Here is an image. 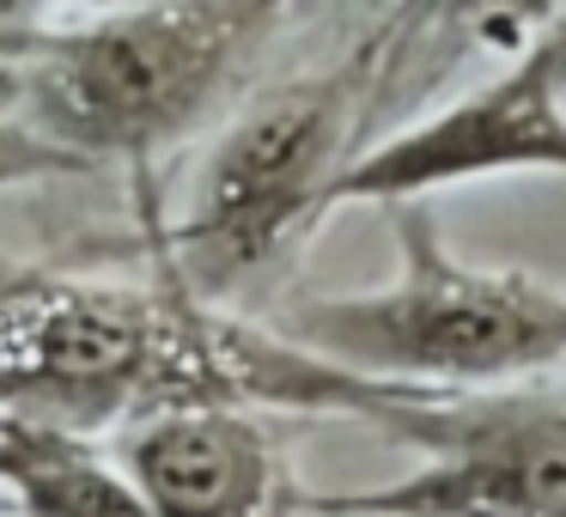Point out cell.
<instances>
[{
  "label": "cell",
  "instance_id": "cell-1",
  "mask_svg": "<svg viewBox=\"0 0 566 517\" xmlns=\"http://www.w3.org/2000/svg\"><path fill=\"white\" fill-rule=\"evenodd\" d=\"M408 395L293 347L269 323H238L159 262L153 286L19 274L0 286V414L80 439L123 432L159 408H281L378 420Z\"/></svg>",
  "mask_w": 566,
  "mask_h": 517
},
{
  "label": "cell",
  "instance_id": "cell-2",
  "mask_svg": "<svg viewBox=\"0 0 566 517\" xmlns=\"http://www.w3.org/2000/svg\"><path fill=\"white\" fill-rule=\"evenodd\" d=\"M293 0H135L7 62V110L86 165H153L196 135Z\"/></svg>",
  "mask_w": 566,
  "mask_h": 517
},
{
  "label": "cell",
  "instance_id": "cell-3",
  "mask_svg": "<svg viewBox=\"0 0 566 517\" xmlns=\"http://www.w3.org/2000/svg\"><path fill=\"white\" fill-rule=\"evenodd\" d=\"M396 274L371 293L293 298L269 323L293 347L402 390H500L566 359V293L524 268L451 256L427 201H390Z\"/></svg>",
  "mask_w": 566,
  "mask_h": 517
},
{
  "label": "cell",
  "instance_id": "cell-4",
  "mask_svg": "<svg viewBox=\"0 0 566 517\" xmlns=\"http://www.w3.org/2000/svg\"><path fill=\"white\" fill-rule=\"evenodd\" d=\"M366 135V67L354 55L262 92L213 140L184 220L159 238V262L196 298L226 305L305 232H317L335 177Z\"/></svg>",
  "mask_w": 566,
  "mask_h": 517
},
{
  "label": "cell",
  "instance_id": "cell-5",
  "mask_svg": "<svg viewBox=\"0 0 566 517\" xmlns=\"http://www.w3.org/2000/svg\"><path fill=\"white\" fill-rule=\"evenodd\" d=\"M427 463L390 487L305 493L317 517H566V395L408 390L371 420Z\"/></svg>",
  "mask_w": 566,
  "mask_h": 517
},
{
  "label": "cell",
  "instance_id": "cell-6",
  "mask_svg": "<svg viewBox=\"0 0 566 517\" xmlns=\"http://www.w3.org/2000/svg\"><path fill=\"white\" fill-rule=\"evenodd\" d=\"M554 171L566 177V86L524 50L493 80L469 86L444 110L415 116L390 135L366 140L342 165L329 208H390V201H427L439 189L475 183V177Z\"/></svg>",
  "mask_w": 566,
  "mask_h": 517
},
{
  "label": "cell",
  "instance_id": "cell-7",
  "mask_svg": "<svg viewBox=\"0 0 566 517\" xmlns=\"http://www.w3.org/2000/svg\"><path fill=\"white\" fill-rule=\"evenodd\" d=\"M128 468L147 517H298V481L256 408L184 402L123 426Z\"/></svg>",
  "mask_w": 566,
  "mask_h": 517
},
{
  "label": "cell",
  "instance_id": "cell-8",
  "mask_svg": "<svg viewBox=\"0 0 566 517\" xmlns=\"http://www.w3.org/2000/svg\"><path fill=\"white\" fill-rule=\"evenodd\" d=\"M548 13L554 0H396L354 50L366 67L371 128L415 110L469 55H517Z\"/></svg>",
  "mask_w": 566,
  "mask_h": 517
},
{
  "label": "cell",
  "instance_id": "cell-9",
  "mask_svg": "<svg viewBox=\"0 0 566 517\" xmlns=\"http://www.w3.org/2000/svg\"><path fill=\"white\" fill-rule=\"evenodd\" d=\"M0 499L19 517H147L135 481L92 439L0 414Z\"/></svg>",
  "mask_w": 566,
  "mask_h": 517
},
{
  "label": "cell",
  "instance_id": "cell-10",
  "mask_svg": "<svg viewBox=\"0 0 566 517\" xmlns=\"http://www.w3.org/2000/svg\"><path fill=\"white\" fill-rule=\"evenodd\" d=\"M98 165H86L80 152H67L62 140H50L43 128H31L25 116H13L0 104V189L25 183H55V177H92Z\"/></svg>",
  "mask_w": 566,
  "mask_h": 517
},
{
  "label": "cell",
  "instance_id": "cell-11",
  "mask_svg": "<svg viewBox=\"0 0 566 517\" xmlns=\"http://www.w3.org/2000/svg\"><path fill=\"white\" fill-rule=\"evenodd\" d=\"M524 55H530V62H542L566 86V0H554V13L536 25V38L524 43Z\"/></svg>",
  "mask_w": 566,
  "mask_h": 517
},
{
  "label": "cell",
  "instance_id": "cell-12",
  "mask_svg": "<svg viewBox=\"0 0 566 517\" xmlns=\"http://www.w3.org/2000/svg\"><path fill=\"white\" fill-rule=\"evenodd\" d=\"M13 7H43V0H13ZM86 7H135V0H86Z\"/></svg>",
  "mask_w": 566,
  "mask_h": 517
},
{
  "label": "cell",
  "instance_id": "cell-13",
  "mask_svg": "<svg viewBox=\"0 0 566 517\" xmlns=\"http://www.w3.org/2000/svg\"><path fill=\"white\" fill-rule=\"evenodd\" d=\"M7 92H13V80H7V62H0V104H7Z\"/></svg>",
  "mask_w": 566,
  "mask_h": 517
},
{
  "label": "cell",
  "instance_id": "cell-14",
  "mask_svg": "<svg viewBox=\"0 0 566 517\" xmlns=\"http://www.w3.org/2000/svg\"><path fill=\"white\" fill-rule=\"evenodd\" d=\"M0 7H13V0H0Z\"/></svg>",
  "mask_w": 566,
  "mask_h": 517
}]
</instances>
